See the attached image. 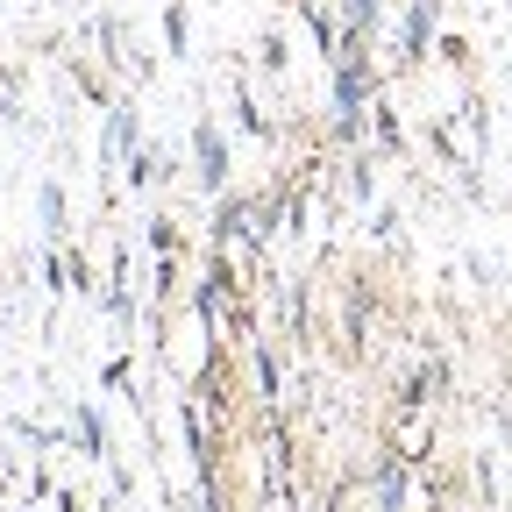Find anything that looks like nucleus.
<instances>
[{
	"label": "nucleus",
	"mask_w": 512,
	"mask_h": 512,
	"mask_svg": "<svg viewBox=\"0 0 512 512\" xmlns=\"http://www.w3.org/2000/svg\"><path fill=\"white\" fill-rule=\"evenodd\" d=\"M164 36H171V50H185V8H171V15H164Z\"/></svg>",
	"instance_id": "obj_6"
},
{
	"label": "nucleus",
	"mask_w": 512,
	"mask_h": 512,
	"mask_svg": "<svg viewBox=\"0 0 512 512\" xmlns=\"http://www.w3.org/2000/svg\"><path fill=\"white\" fill-rule=\"evenodd\" d=\"M370 15H377L370 0H342V22H349V43H363V36H370Z\"/></svg>",
	"instance_id": "obj_4"
},
{
	"label": "nucleus",
	"mask_w": 512,
	"mask_h": 512,
	"mask_svg": "<svg viewBox=\"0 0 512 512\" xmlns=\"http://www.w3.org/2000/svg\"><path fill=\"white\" fill-rule=\"evenodd\" d=\"M36 207H43V221H50V228H64V192H57L50 178L36 185Z\"/></svg>",
	"instance_id": "obj_5"
},
{
	"label": "nucleus",
	"mask_w": 512,
	"mask_h": 512,
	"mask_svg": "<svg viewBox=\"0 0 512 512\" xmlns=\"http://www.w3.org/2000/svg\"><path fill=\"white\" fill-rule=\"evenodd\" d=\"M306 29H313V43H320V57H342V43H335V22L320 15V8H306Z\"/></svg>",
	"instance_id": "obj_3"
},
{
	"label": "nucleus",
	"mask_w": 512,
	"mask_h": 512,
	"mask_svg": "<svg viewBox=\"0 0 512 512\" xmlns=\"http://www.w3.org/2000/svg\"><path fill=\"white\" fill-rule=\"evenodd\" d=\"M192 157H200V178L207 185H228V143H221V128L200 121V136H192Z\"/></svg>",
	"instance_id": "obj_1"
},
{
	"label": "nucleus",
	"mask_w": 512,
	"mask_h": 512,
	"mask_svg": "<svg viewBox=\"0 0 512 512\" xmlns=\"http://www.w3.org/2000/svg\"><path fill=\"white\" fill-rule=\"evenodd\" d=\"M427 22H434V8L420 0V8L406 15V57H420V50H427Z\"/></svg>",
	"instance_id": "obj_2"
}]
</instances>
